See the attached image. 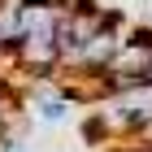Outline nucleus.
<instances>
[{
    "instance_id": "nucleus-1",
    "label": "nucleus",
    "mask_w": 152,
    "mask_h": 152,
    "mask_svg": "<svg viewBox=\"0 0 152 152\" xmlns=\"http://www.w3.org/2000/svg\"><path fill=\"white\" fill-rule=\"evenodd\" d=\"M35 113H39V122H44V126H61V122H65V117H70V100H65V96H44V100H35Z\"/></svg>"
},
{
    "instance_id": "nucleus-2",
    "label": "nucleus",
    "mask_w": 152,
    "mask_h": 152,
    "mask_svg": "<svg viewBox=\"0 0 152 152\" xmlns=\"http://www.w3.org/2000/svg\"><path fill=\"white\" fill-rule=\"evenodd\" d=\"M143 87L152 91V61H148V70H143Z\"/></svg>"
}]
</instances>
